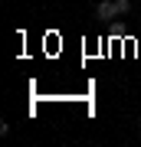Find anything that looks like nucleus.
Wrapping results in <instances>:
<instances>
[{
  "instance_id": "obj_1",
  "label": "nucleus",
  "mask_w": 141,
  "mask_h": 147,
  "mask_svg": "<svg viewBox=\"0 0 141 147\" xmlns=\"http://www.w3.org/2000/svg\"><path fill=\"white\" fill-rule=\"evenodd\" d=\"M95 16H99V20H118L115 0H99V3H95Z\"/></svg>"
},
{
  "instance_id": "obj_2",
  "label": "nucleus",
  "mask_w": 141,
  "mask_h": 147,
  "mask_svg": "<svg viewBox=\"0 0 141 147\" xmlns=\"http://www.w3.org/2000/svg\"><path fill=\"white\" fill-rule=\"evenodd\" d=\"M115 10H118V16L128 13V10H131V0H115Z\"/></svg>"
},
{
  "instance_id": "obj_3",
  "label": "nucleus",
  "mask_w": 141,
  "mask_h": 147,
  "mask_svg": "<svg viewBox=\"0 0 141 147\" xmlns=\"http://www.w3.org/2000/svg\"><path fill=\"white\" fill-rule=\"evenodd\" d=\"M138 127H141V115H138Z\"/></svg>"
}]
</instances>
